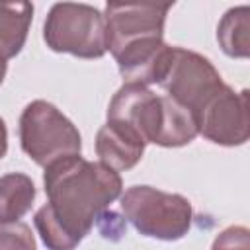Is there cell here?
<instances>
[{
    "instance_id": "1",
    "label": "cell",
    "mask_w": 250,
    "mask_h": 250,
    "mask_svg": "<svg viewBox=\"0 0 250 250\" xmlns=\"http://www.w3.org/2000/svg\"><path fill=\"white\" fill-rule=\"evenodd\" d=\"M43 186L47 203L37 209L33 223L47 250H76L100 213L123 193L119 172L80 154L47 166Z\"/></svg>"
},
{
    "instance_id": "2",
    "label": "cell",
    "mask_w": 250,
    "mask_h": 250,
    "mask_svg": "<svg viewBox=\"0 0 250 250\" xmlns=\"http://www.w3.org/2000/svg\"><path fill=\"white\" fill-rule=\"evenodd\" d=\"M170 10L172 4H105V45L125 84H160L172 55V45L164 41Z\"/></svg>"
},
{
    "instance_id": "3",
    "label": "cell",
    "mask_w": 250,
    "mask_h": 250,
    "mask_svg": "<svg viewBox=\"0 0 250 250\" xmlns=\"http://www.w3.org/2000/svg\"><path fill=\"white\" fill-rule=\"evenodd\" d=\"M107 121L131 131L145 145L164 148L186 146L199 135L197 119L189 109L143 84H123L113 94Z\"/></svg>"
},
{
    "instance_id": "4",
    "label": "cell",
    "mask_w": 250,
    "mask_h": 250,
    "mask_svg": "<svg viewBox=\"0 0 250 250\" xmlns=\"http://www.w3.org/2000/svg\"><path fill=\"white\" fill-rule=\"evenodd\" d=\"M123 219L143 236L176 242L184 238L193 221L188 197L156 189L152 186H131L119 195Z\"/></svg>"
},
{
    "instance_id": "5",
    "label": "cell",
    "mask_w": 250,
    "mask_h": 250,
    "mask_svg": "<svg viewBox=\"0 0 250 250\" xmlns=\"http://www.w3.org/2000/svg\"><path fill=\"white\" fill-rule=\"evenodd\" d=\"M18 133L21 150L41 168L82 150L78 127L47 100H33L23 107Z\"/></svg>"
},
{
    "instance_id": "6",
    "label": "cell",
    "mask_w": 250,
    "mask_h": 250,
    "mask_svg": "<svg viewBox=\"0 0 250 250\" xmlns=\"http://www.w3.org/2000/svg\"><path fill=\"white\" fill-rule=\"evenodd\" d=\"M43 41L55 53L102 59L107 53L104 14L90 4L57 2L43 21Z\"/></svg>"
},
{
    "instance_id": "7",
    "label": "cell",
    "mask_w": 250,
    "mask_h": 250,
    "mask_svg": "<svg viewBox=\"0 0 250 250\" xmlns=\"http://www.w3.org/2000/svg\"><path fill=\"white\" fill-rule=\"evenodd\" d=\"M158 86L168 98L197 117L201 107L225 86V82L207 57L184 47H172L170 62Z\"/></svg>"
},
{
    "instance_id": "8",
    "label": "cell",
    "mask_w": 250,
    "mask_h": 250,
    "mask_svg": "<svg viewBox=\"0 0 250 250\" xmlns=\"http://www.w3.org/2000/svg\"><path fill=\"white\" fill-rule=\"evenodd\" d=\"M197 129L213 145L240 146L250 137L248 90L236 92L225 84L197 113Z\"/></svg>"
},
{
    "instance_id": "9",
    "label": "cell",
    "mask_w": 250,
    "mask_h": 250,
    "mask_svg": "<svg viewBox=\"0 0 250 250\" xmlns=\"http://www.w3.org/2000/svg\"><path fill=\"white\" fill-rule=\"evenodd\" d=\"M146 145L131 131L105 121L96 133V154L102 164L115 172H125L137 166Z\"/></svg>"
},
{
    "instance_id": "10",
    "label": "cell",
    "mask_w": 250,
    "mask_h": 250,
    "mask_svg": "<svg viewBox=\"0 0 250 250\" xmlns=\"http://www.w3.org/2000/svg\"><path fill=\"white\" fill-rule=\"evenodd\" d=\"M33 21L31 2H0V59L8 61L21 53Z\"/></svg>"
},
{
    "instance_id": "11",
    "label": "cell",
    "mask_w": 250,
    "mask_h": 250,
    "mask_svg": "<svg viewBox=\"0 0 250 250\" xmlns=\"http://www.w3.org/2000/svg\"><path fill=\"white\" fill-rule=\"evenodd\" d=\"M37 189L33 180L23 172L0 176V223L20 221L33 207Z\"/></svg>"
},
{
    "instance_id": "12",
    "label": "cell",
    "mask_w": 250,
    "mask_h": 250,
    "mask_svg": "<svg viewBox=\"0 0 250 250\" xmlns=\"http://www.w3.org/2000/svg\"><path fill=\"white\" fill-rule=\"evenodd\" d=\"M217 43L230 59H248L250 55V8H229L217 23Z\"/></svg>"
},
{
    "instance_id": "13",
    "label": "cell",
    "mask_w": 250,
    "mask_h": 250,
    "mask_svg": "<svg viewBox=\"0 0 250 250\" xmlns=\"http://www.w3.org/2000/svg\"><path fill=\"white\" fill-rule=\"evenodd\" d=\"M0 250H37L31 227L23 221L0 223Z\"/></svg>"
},
{
    "instance_id": "14",
    "label": "cell",
    "mask_w": 250,
    "mask_h": 250,
    "mask_svg": "<svg viewBox=\"0 0 250 250\" xmlns=\"http://www.w3.org/2000/svg\"><path fill=\"white\" fill-rule=\"evenodd\" d=\"M211 250H250V230L242 225H230L215 236Z\"/></svg>"
},
{
    "instance_id": "15",
    "label": "cell",
    "mask_w": 250,
    "mask_h": 250,
    "mask_svg": "<svg viewBox=\"0 0 250 250\" xmlns=\"http://www.w3.org/2000/svg\"><path fill=\"white\" fill-rule=\"evenodd\" d=\"M94 227H98V230H100V234L104 238H107V240H119L123 236V232H125V219H121L117 213L105 209V211L100 213V217L96 219V225Z\"/></svg>"
},
{
    "instance_id": "16",
    "label": "cell",
    "mask_w": 250,
    "mask_h": 250,
    "mask_svg": "<svg viewBox=\"0 0 250 250\" xmlns=\"http://www.w3.org/2000/svg\"><path fill=\"white\" fill-rule=\"evenodd\" d=\"M8 152V127H6V121L0 117V160L6 156Z\"/></svg>"
},
{
    "instance_id": "17",
    "label": "cell",
    "mask_w": 250,
    "mask_h": 250,
    "mask_svg": "<svg viewBox=\"0 0 250 250\" xmlns=\"http://www.w3.org/2000/svg\"><path fill=\"white\" fill-rule=\"evenodd\" d=\"M6 72H8V62L0 59V84L4 82V78H6Z\"/></svg>"
}]
</instances>
